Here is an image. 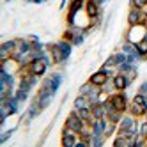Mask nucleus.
<instances>
[{"mask_svg": "<svg viewBox=\"0 0 147 147\" xmlns=\"http://www.w3.org/2000/svg\"><path fill=\"white\" fill-rule=\"evenodd\" d=\"M112 107L117 110V112H122V110L126 108L124 98H122V96H113V98H112Z\"/></svg>", "mask_w": 147, "mask_h": 147, "instance_id": "f257e3e1", "label": "nucleus"}, {"mask_svg": "<svg viewBox=\"0 0 147 147\" xmlns=\"http://www.w3.org/2000/svg\"><path fill=\"white\" fill-rule=\"evenodd\" d=\"M90 82L94 85H103V83L107 82V75H105V73H96V75L90 78Z\"/></svg>", "mask_w": 147, "mask_h": 147, "instance_id": "7ed1b4c3", "label": "nucleus"}, {"mask_svg": "<svg viewBox=\"0 0 147 147\" xmlns=\"http://www.w3.org/2000/svg\"><path fill=\"white\" fill-rule=\"evenodd\" d=\"M89 117V110H82L80 112V119H87Z\"/></svg>", "mask_w": 147, "mask_h": 147, "instance_id": "9b49d317", "label": "nucleus"}, {"mask_svg": "<svg viewBox=\"0 0 147 147\" xmlns=\"http://www.w3.org/2000/svg\"><path fill=\"white\" fill-rule=\"evenodd\" d=\"M133 2H135V5H136V7H142V5L147 2V0H133Z\"/></svg>", "mask_w": 147, "mask_h": 147, "instance_id": "f8f14e48", "label": "nucleus"}, {"mask_svg": "<svg viewBox=\"0 0 147 147\" xmlns=\"http://www.w3.org/2000/svg\"><path fill=\"white\" fill-rule=\"evenodd\" d=\"M87 14L89 16H96L98 14V7H96V4H94V2H89L87 4Z\"/></svg>", "mask_w": 147, "mask_h": 147, "instance_id": "423d86ee", "label": "nucleus"}, {"mask_svg": "<svg viewBox=\"0 0 147 147\" xmlns=\"http://www.w3.org/2000/svg\"><path fill=\"white\" fill-rule=\"evenodd\" d=\"M131 110H133V113H135V115H140V113H144V105L135 101V103L131 105Z\"/></svg>", "mask_w": 147, "mask_h": 147, "instance_id": "39448f33", "label": "nucleus"}, {"mask_svg": "<svg viewBox=\"0 0 147 147\" xmlns=\"http://www.w3.org/2000/svg\"><path fill=\"white\" fill-rule=\"evenodd\" d=\"M94 115H96V117H101V115H103V108L96 107V108H94Z\"/></svg>", "mask_w": 147, "mask_h": 147, "instance_id": "9d476101", "label": "nucleus"}, {"mask_svg": "<svg viewBox=\"0 0 147 147\" xmlns=\"http://www.w3.org/2000/svg\"><path fill=\"white\" fill-rule=\"evenodd\" d=\"M73 144H75L73 136H64V145H73Z\"/></svg>", "mask_w": 147, "mask_h": 147, "instance_id": "1a4fd4ad", "label": "nucleus"}, {"mask_svg": "<svg viewBox=\"0 0 147 147\" xmlns=\"http://www.w3.org/2000/svg\"><path fill=\"white\" fill-rule=\"evenodd\" d=\"M30 69H32V73H36V75H41V73L45 71V62L41 59H37V60L32 62V67H30Z\"/></svg>", "mask_w": 147, "mask_h": 147, "instance_id": "f03ea898", "label": "nucleus"}, {"mask_svg": "<svg viewBox=\"0 0 147 147\" xmlns=\"http://www.w3.org/2000/svg\"><path fill=\"white\" fill-rule=\"evenodd\" d=\"M136 45H138V50L142 51V53H145V51H147V43H145V41H138Z\"/></svg>", "mask_w": 147, "mask_h": 147, "instance_id": "6e6552de", "label": "nucleus"}, {"mask_svg": "<svg viewBox=\"0 0 147 147\" xmlns=\"http://www.w3.org/2000/svg\"><path fill=\"white\" fill-rule=\"evenodd\" d=\"M67 128H71V129H75V131H78L80 129V121H78V117H69L67 119Z\"/></svg>", "mask_w": 147, "mask_h": 147, "instance_id": "20e7f679", "label": "nucleus"}, {"mask_svg": "<svg viewBox=\"0 0 147 147\" xmlns=\"http://www.w3.org/2000/svg\"><path fill=\"white\" fill-rule=\"evenodd\" d=\"M113 83H115V87H117V89H124L126 87V78L124 76H115Z\"/></svg>", "mask_w": 147, "mask_h": 147, "instance_id": "0eeeda50", "label": "nucleus"}]
</instances>
